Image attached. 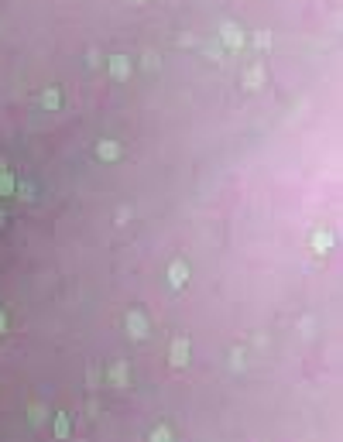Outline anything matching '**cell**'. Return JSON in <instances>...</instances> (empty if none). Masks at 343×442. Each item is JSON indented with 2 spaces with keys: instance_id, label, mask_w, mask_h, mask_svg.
Instances as JSON below:
<instances>
[{
  "instance_id": "obj_1",
  "label": "cell",
  "mask_w": 343,
  "mask_h": 442,
  "mask_svg": "<svg viewBox=\"0 0 343 442\" xmlns=\"http://www.w3.org/2000/svg\"><path fill=\"white\" fill-rule=\"evenodd\" d=\"M223 41H227L230 48H240V45H244V31H240L233 21H227V24H223Z\"/></svg>"
},
{
  "instance_id": "obj_9",
  "label": "cell",
  "mask_w": 343,
  "mask_h": 442,
  "mask_svg": "<svg viewBox=\"0 0 343 442\" xmlns=\"http://www.w3.org/2000/svg\"><path fill=\"white\" fill-rule=\"evenodd\" d=\"M155 442H168V435H165V432H155Z\"/></svg>"
},
{
  "instance_id": "obj_7",
  "label": "cell",
  "mask_w": 343,
  "mask_h": 442,
  "mask_svg": "<svg viewBox=\"0 0 343 442\" xmlns=\"http://www.w3.org/2000/svg\"><path fill=\"white\" fill-rule=\"evenodd\" d=\"M261 69H251V72H247V86H251V90H258V86H261Z\"/></svg>"
},
{
  "instance_id": "obj_2",
  "label": "cell",
  "mask_w": 343,
  "mask_h": 442,
  "mask_svg": "<svg viewBox=\"0 0 343 442\" xmlns=\"http://www.w3.org/2000/svg\"><path fill=\"white\" fill-rule=\"evenodd\" d=\"M110 72H114V79H127V76H131V58L114 55L110 58Z\"/></svg>"
},
{
  "instance_id": "obj_8",
  "label": "cell",
  "mask_w": 343,
  "mask_h": 442,
  "mask_svg": "<svg viewBox=\"0 0 343 442\" xmlns=\"http://www.w3.org/2000/svg\"><path fill=\"white\" fill-rule=\"evenodd\" d=\"M312 244H316V250L323 254V250L330 247V237H326V233H316V237H312Z\"/></svg>"
},
{
  "instance_id": "obj_6",
  "label": "cell",
  "mask_w": 343,
  "mask_h": 442,
  "mask_svg": "<svg viewBox=\"0 0 343 442\" xmlns=\"http://www.w3.org/2000/svg\"><path fill=\"white\" fill-rule=\"evenodd\" d=\"M41 106H45V110H55V106H58V93H55V90H48L45 96H41Z\"/></svg>"
},
{
  "instance_id": "obj_4",
  "label": "cell",
  "mask_w": 343,
  "mask_h": 442,
  "mask_svg": "<svg viewBox=\"0 0 343 442\" xmlns=\"http://www.w3.org/2000/svg\"><path fill=\"white\" fill-rule=\"evenodd\" d=\"M185 357H189V346H185V340H175V346H172V363H179V367H182Z\"/></svg>"
},
{
  "instance_id": "obj_10",
  "label": "cell",
  "mask_w": 343,
  "mask_h": 442,
  "mask_svg": "<svg viewBox=\"0 0 343 442\" xmlns=\"http://www.w3.org/2000/svg\"><path fill=\"white\" fill-rule=\"evenodd\" d=\"M0 329H4V316H0Z\"/></svg>"
},
{
  "instance_id": "obj_5",
  "label": "cell",
  "mask_w": 343,
  "mask_h": 442,
  "mask_svg": "<svg viewBox=\"0 0 343 442\" xmlns=\"http://www.w3.org/2000/svg\"><path fill=\"white\" fill-rule=\"evenodd\" d=\"M96 154H100V158H117V144H110V141H103V144L96 147Z\"/></svg>"
},
{
  "instance_id": "obj_3",
  "label": "cell",
  "mask_w": 343,
  "mask_h": 442,
  "mask_svg": "<svg viewBox=\"0 0 343 442\" xmlns=\"http://www.w3.org/2000/svg\"><path fill=\"white\" fill-rule=\"evenodd\" d=\"M168 278H172V284H175V288H182L185 278H189V268H185L182 261H175V264H172V271H168Z\"/></svg>"
}]
</instances>
